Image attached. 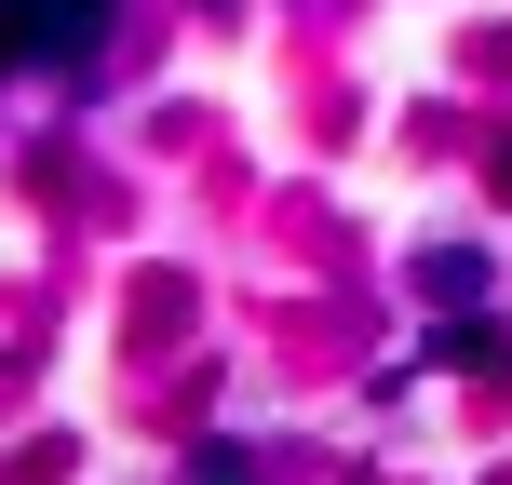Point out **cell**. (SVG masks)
Wrapping results in <instances>:
<instances>
[{"label": "cell", "instance_id": "6da1fadb", "mask_svg": "<svg viewBox=\"0 0 512 485\" xmlns=\"http://www.w3.org/2000/svg\"><path fill=\"white\" fill-rule=\"evenodd\" d=\"M95 27H108V0H41V54H54V68H81Z\"/></svg>", "mask_w": 512, "mask_h": 485}, {"label": "cell", "instance_id": "3957f363", "mask_svg": "<svg viewBox=\"0 0 512 485\" xmlns=\"http://www.w3.org/2000/svg\"><path fill=\"white\" fill-rule=\"evenodd\" d=\"M203 485H243V472H230V459H216V472H203Z\"/></svg>", "mask_w": 512, "mask_h": 485}, {"label": "cell", "instance_id": "7a4b0ae2", "mask_svg": "<svg viewBox=\"0 0 512 485\" xmlns=\"http://www.w3.org/2000/svg\"><path fill=\"white\" fill-rule=\"evenodd\" d=\"M14 54H41V0H0V68Z\"/></svg>", "mask_w": 512, "mask_h": 485}]
</instances>
